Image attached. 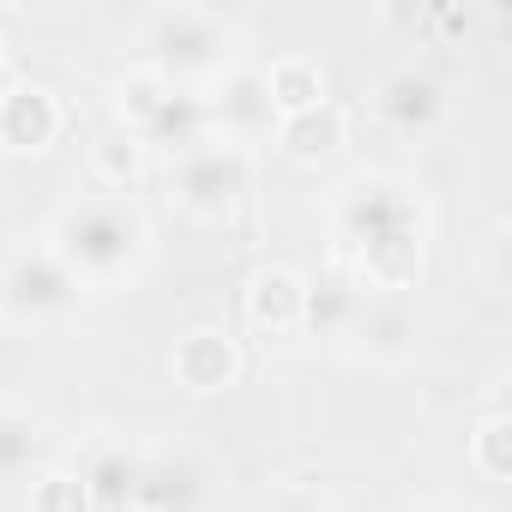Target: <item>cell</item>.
Returning a JSON list of instances; mask_svg holds the SVG:
<instances>
[{"label":"cell","mask_w":512,"mask_h":512,"mask_svg":"<svg viewBox=\"0 0 512 512\" xmlns=\"http://www.w3.org/2000/svg\"><path fill=\"white\" fill-rule=\"evenodd\" d=\"M163 193H169V205L187 223L217 229V223L241 217V205L253 193V157L223 145V139H205V145H193V151L163 163Z\"/></svg>","instance_id":"obj_5"},{"label":"cell","mask_w":512,"mask_h":512,"mask_svg":"<svg viewBox=\"0 0 512 512\" xmlns=\"http://www.w3.org/2000/svg\"><path fill=\"white\" fill-rule=\"evenodd\" d=\"M43 247L85 284V296H115L151 266V217L133 193H79L49 217Z\"/></svg>","instance_id":"obj_2"},{"label":"cell","mask_w":512,"mask_h":512,"mask_svg":"<svg viewBox=\"0 0 512 512\" xmlns=\"http://www.w3.org/2000/svg\"><path fill=\"white\" fill-rule=\"evenodd\" d=\"M422 338H428V314L416 296H362L344 350L368 368H410L422 356Z\"/></svg>","instance_id":"obj_8"},{"label":"cell","mask_w":512,"mask_h":512,"mask_svg":"<svg viewBox=\"0 0 512 512\" xmlns=\"http://www.w3.org/2000/svg\"><path fill=\"white\" fill-rule=\"evenodd\" d=\"M332 247L338 272L368 296H416L428 260V199L398 169H356L332 193Z\"/></svg>","instance_id":"obj_1"},{"label":"cell","mask_w":512,"mask_h":512,"mask_svg":"<svg viewBox=\"0 0 512 512\" xmlns=\"http://www.w3.org/2000/svg\"><path fill=\"white\" fill-rule=\"evenodd\" d=\"M61 133H67V103H61L49 85L13 79L7 91H0V151L37 157V151H49Z\"/></svg>","instance_id":"obj_10"},{"label":"cell","mask_w":512,"mask_h":512,"mask_svg":"<svg viewBox=\"0 0 512 512\" xmlns=\"http://www.w3.org/2000/svg\"><path fill=\"white\" fill-rule=\"evenodd\" d=\"M205 464L193 452H139V506L133 512H199Z\"/></svg>","instance_id":"obj_13"},{"label":"cell","mask_w":512,"mask_h":512,"mask_svg":"<svg viewBox=\"0 0 512 512\" xmlns=\"http://www.w3.org/2000/svg\"><path fill=\"white\" fill-rule=\"evenodd\" d=\"M205 97V127H211V139H223V145H235V151H260V145H272L278 139V103H272V91H266V73L260 67H229L217 85H205L199 91Z\"/></svg>","instance_id":"obj_7"},{"label":"cell","mask_w":512,"mask_h":512,"mask_svg":"<svg viewBox=\"0 0 512 512\" xmlns=\"http://www.w3.org/2000/svg\"><path fill=\"white\" fill-rule=\"evenodd\" d=\"M374 115H380L392 133H404V139H428V133H440L446 115H452V85L434 79L428 67H398V73L380 79Z\"/></svg>","instance_id":"obj_9"},{"label":"cell","mask_w":512,"mask_h":512,"mask_svg":"<svg viewBox=\"0 0 512 512\" xmlns=\"http://www.w3.org/2000/svg\"><path fill=\"white\" fill-rule=\"evenodd\" d=\"M145 169H151V157H145V145H139L127 127H103V133L91 139L97 193H133V187L145 181Z\"/></svg>","instance_id":"obj_18"},{"label":"cell","mask_w":512,"mask_h":512,"mask_svg":"<svg viewBox=\"0 0 512 512\" xmlns=\"http://www.w3.org/2000/svg\"><path fill=\"white\" fill-rule=\"evenodd\" d=\"M302 302L308 278L296 266H260L241 290V320L260 338H302Z\"/></svg>","instance_id":"obj_12"},{"label":"cell","mask_w":512,"mask_h":512,"mask_svg":"<svg viewBox=\"0 0 512 512\" xmlns=\"http://www.w3.org/2000/svg\"><path fill=\"white\" fill-rule=\"evenodd\" d=\"M13 79H7V37H0V91H7Z\"/></svg>","instance_id":"obj_24"},{"label":"cell","mask_w":512,"mask_h":512,"mask_svg":"<svg viewBox=\"0 0 512 512\" xmlns=\"http://www.w3.org/2000/svg\"><path fill=\"white\" fill-rule=\"evenodd\" d=\"M79 476H85L97 512H133L139 506V452L103 440V446H91V458L79 464Z\"/></svg>","instance_id":"obj_16"},{"label":"cell","mask_w":512,"mask_h":512,"mask_svg":"<svg viewBox=\"0 0 512 512\" xmlns=\"http://www.w3.org/2000/svg\"><path fill=\"white\" fill-rule=\"evenodd\" d=\"M43 452H49L43 416L25 410V404H7V398H0V482L31 476V470L43 464Z\"/></svg>","instance_id":"obj_17"},{"label":"cell","mask_w":512,"mask_h":512,"mask_svg":"<svg viewBox=\"0 0 512 512\" xmlns=\"http://www.w3.org/2000/svg\"><path fill=\"white\" fill-rule=\"evenodd\" d=\"M85 308V284L55 260V253L37 247H13L0 260V326L13 332H55L67 320H79Z\"/></svg>","instance_id":"obj_6"},{"label":"cell","mask_w":512,"mask_h":512,"mask_svg":"<svg viewBox=\"0 0 512 512\" xmlns=\"http://www.w3.org/2000/svg\"><path fill=\"white\" fill-rule=\"evenodd\" d=\"M115 127H127L151 163H169L193 145L211 139L205 127V97L199 91H181V85H163L157 73L133 67L121 85H115Z\"/></svg>","instance_id":"obj_4"},{"label":"cell","mask_w":512,"mask_h":512,"mask_svg":"<svg viewBox=\"0 0 512 512\" xmlns=\"http://www.w3.org/2000/svg\"><path fill=\"white\" fill-rule=\"evenodd\" d=\"M139 67L157 73L163 85L205 91L229 67H241V25L217 7H193V0H169L139 19Z\"/></svg>","instance_id":"obj_3"},{"label":"cell","mask_w":512,"mask_h":512,"mask_svg":"<svg viewBox=\"0 0 512 512\" xmlns=\"http://www.w3.org/2000/svg\"><path fill=\"white\" fill-rule=\"evenodd\" d=\"M416 512H488V506H476V500H464V494H440V500H422Z\"/></svg>","instance_id":"obj_23"},{"label":"cell","mask_w":512,"mask_h":512,"mask_svg":"<svg viewBox=\"0 0 512 512\" xmlns=\"http://www.w3.org/2000/svg\"><path fill=\"white\" fill-rule=\"evenodd\" d=\"M362 284L350 272H326V278H308V302H302V338H326V344H344L356 314H362Z\"/></svg>","instance_id":"obj_14"},{"label":"cell","mask_w":512,"mask_h":512,"mask_svg":"<svg viewBox=\"0 0 512 512\" xmlns=\"http://www.w3.org/2000/svg\"><path fill=\"white\" fill-rule=\"evenodd\" d=\"M344 139H350V115L326 97L320 109H302V115H284L278 121V151L284 157H296V163H326L332 151H344Z\"/></svg>","instance_id":"obj_15"},{"label":"cell","mask_w":512,"mask_h":512,"mask_svg":"<svg viewBox=\"0 0 512 512\" xmlns=\"http://www.w3.org/2000/svg\"><path fill=\"white\" fill-rule=\"evenodd\" d=\"M266 73V91L278 103V115H302V109H320L326 103V67L314 55H278Z\"/></svg>","instance_id":"obj_19"},{"label":"cell","mask_w":512,"mask_h":512,"mask_svg":"<svg viewBox=\"0 0 512 512\" xmlns=\"http://www.w3.org/2000/svg\"><path fill=\"white\" fill-rule=\"evenodd\" d=\"M31 512H97V506H91L85 476L67 470V464H55V470H37V482H31Z\"/></svg>","instance_id":"obj_21"},{"label":"cell","mask_w":512,"mask_h":512,"mask_svg":"<svg viewBox=\"0 0 512 512\" xmlns=\"http://www.w3.org/2000/svg\"><path fill=\"white\" fill-rule=\"evenodd\" d=\"M260 512H338V506H332V494H320V488H302V482H290V488L266 494V500H260Z\"/></svg>","instance_id":"obj_22"},{"label":"cell","mask_w":512,"mask_h":512,"mask_svg":"<svg viewBox=\"0 0 512 512\" xmlns=\"http://www.w3.org/2000/svg\"><path fill=\"white\" fill-rule=\"evenodd\" d=\"M470 464H476L488 482L512 476V416H506V410H488V416L470 428Z\"/></svg>","instance_id":"obj_20"},{"label":"cell","mask_w":512,"mask_h":512,"mask_svg":"<svg viewBox=\"0 0 512 512\" xmlns=\"http://www.w3.org/2000/svg\"><path fill=\"white\" fill-rule=\"evenodd\" d=\"M169 374H175L181 392L211 398V392L235 386V374H241V344H235L223 326H193V332L175 338V350H169Z\"/></svg>","instance_id":"obj_11"}]
</instances>
